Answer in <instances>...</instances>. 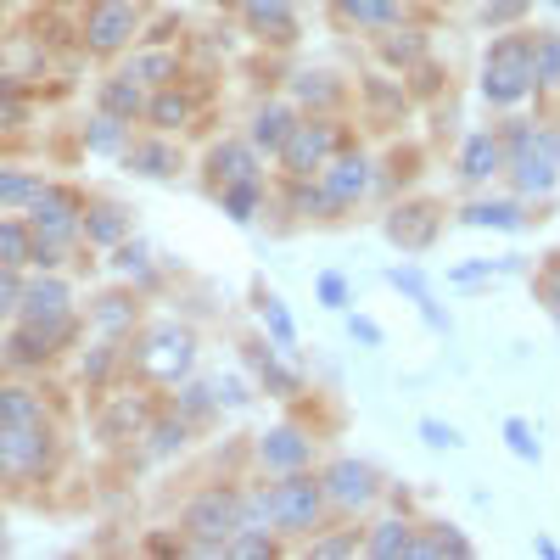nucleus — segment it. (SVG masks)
<instances>
[{
	"label": "nucleus",
	"instance_id": "1",
	"mask_svg": "<svg viewBox=\"0 0 560 560\" xmlns=\"http://www.w3.org/2000/svg\"><path fill=\"white\" fill-rule=\"evenodd\" d=\"M510 152H516V185L521 191H549L560 180V140L549 129H516L510 135Z\"/></svg>",
	"mask_w": 560,
	"mask_h": 560
},
{
	"label": "nucleus",
	"instance_id": "2",
	"mask_svg": "<svg viewBox=\"0 0 560 560\" xmlns=\"http://www.w3.org/2000/svg\"><path fill=\"white\" fill-rule=\"evenodd\" d=\"M185 532H191L208 555H219L241 532V504L230 499V493H202V499H191V510H185Z\"/></svg>",
	"mask_w": 560,
	"mask_h": 560
},
{
	"label": "nucleus",
	"instance_id": "3",
	"mask_svg": "<svg viewBox=\"0 0 560 560\" xmlns=\"http://www.w3.org/2000/svg\"><path fill=\"white\" fill-rule=\"evenodd\" d=\"M527 84H532V51L521 40H499L493 56H488V84H482V96L510 107V101L527 96Z\"/></svg>",
	"mask_w": 560,
	"mask_h": 560
},
{
	"label": "nucleus",
	"instance_id": "4",
	"mask_svg": "<svg viewBox=\"0 0 560 560\" xmlns=\"http://www.w3.org/2000/svg\"><path fill=\"white\" fill-rule=\"evenodd\" d=\"M320 499H325V488L308 482V476H297V471H286V482H280L275 493H264L269 521H280V527H308L314 510H320Z\"/></svg>",
	"mask_w": 560,
	"mask_h": 560
},
{
	"label": "nucleus",
	"instance_id": "5",
	"mask_svg": "<svg viewBox=\"0 0 560 560\" xmlns=\"http://www.w3.org/2000/svg\"><path fill=\"white\" fill-rule=\"evenodd\" d=\"M23 320L34 331H45L51 342H62L68 336V286L62 280H34L23 292Z\"/></svg>",
	"mask_w": 560,
	"mask_h": 560
},
{
	"label": "nucleus",
	"instance_id": "6",
	"mask_svg": "<svg viewBox=\"0 0 560 560\" xmlns=\"http://www.w3.org/2000/svg\"><path fill=\"white\" fill-rule=\"evenodd\" d=\"M140 364H146L157 381H180L185 370H191V336H185L180 325H157V331L146 336V353H140Z\"/></svg>",
	"mask_w": 560,
	"mask_h": 560
},
{
	"label": "nucleus",
	"instance_id": "7",
	"mask_svg": "<svg viewBox=\"0 0 560 560\" xmlns=\"http://www.w3.org/2000/svg\"><path fill=\"white\" fill-rule=\"evenodd\" d=\"M45 465L40 426H0V476H34Z\"/></svg>",
	"mask_w": 560,
	"mask_h": 560
},
{
	"label": "nucleus",
	"instance_id": "8",
	"mask_svg": "<svg viewBox=\"0 0 560 560\" xmlns=\"http://www.w3.org/2000/svg\"><path fill=\"white\" fill-rule=\"evenodd\" d=\"M325 152H331V129L325 124H292V135L280 146V157H286L292 174H314V168L325 163Z\"/></svg>",
	"mask_w": 560,
	"mask_h": 560
},
{
	"label": "nucleus",
	"instance_id": "9",
	"mask_svg": "<svg viewBox=\"0 0 560 560\" xmlns=\"http://www.w3.org/2000/svg\"><path fill=\"white\" fill-rule=\"evenodd\" d=\"M325 493L342 499V504H364L370 493H376V476H370V465L342 460V465H331V476H325Z\"/></svg>",
	"mask_w": 560,
	"mask_h": 560
},
{
	"label": "nucleus",
	"instance_id": "10",
	"mask_svg": "<svg viewBox=\"0 0 560 560\" xmlns=\"http://www.w3.org/2000/svg\"><path fill=\"white\" fill-rule=\"evenodd\" d=\"M34 230L45 241H68L73 236V202L62 191H40L34 196Z\"/></svg>",
	"mask_w": 560,
	"mask_h": 560
},
{
	"label": "nucleus",
	"instance_id": "11",
	"mask_svg": "<svg viewBox=\"0 0 560 560\" xmlns=\"http://www.w3.org/2000/svg\"><path fill=\"white\" fill-rule=\"evenodd\" d=\"M370 191V163L364 157H342V163L325 168V196L331 202H353V196Z\"/></svg>",
	"mask_w": 560,
	"mask_h": 560
},
{
	"label": "nucleus",
	"instance_id": "12",
	"mask_svg": "<svg viewBox=\"0 0 560 560\" xmlns=\"http://www.w3.org/2000/svg\"><path fill=\"white\" fill-rule=\"evenodd\" d=\"M264 465L269 471H303V460H308V437L303 432H292V426H280V432H269L264 437Z\"/></svg>",
	"mask_w": 560,
	"mask_h": 560
},
{
	"label": "nucleus",
	"instance_id": "13",
	"mask_svg": "<svg viewBox=\"0 0 560 560\" xmlns=\"http://www.w3.org/2000/svg\"><path fill=\"white\" fill-rule=\"evenodd\" d=\"M124 34H135V12L118 6V0H107V6L90 17V45H96V51H112V45H124Z\"/></svg>",
	"mask_w": 560,
	"mask_h": 560
},
{
	"label": "nucleus",
	"instance_id": "14",
	"mask_svg": "<svg viewBox=\"0 0 560 560\" xmlns=\"http://www.w3.org/2000/svg\"><path fill=\"white\" fill-rule=\"evenodd\" d=\"M499 140L493 135H471L465 140V152H460V168H465V180H488L493 168H499Z\"/></svg>",
	"mask_w": 560,
	"mask_h": 560
},
{
	"label": "nucleus",
	"instance_id": "15",
	"mask_svg": "<svg viewBox=\"0 0 560 560\" xmlns=\"http://www.w3.org/2000/svg\"><path fill=\"white\" fill-rule=\"evenodd\" d=\"M432 230H437V219L426 208H409V213H398V219L387 224V236L404 241V247H426V241H432Z\"/></svg>",
	"mask_w": 560,
	"mask_h": 560
},
{
	"label": "nucleus",
	"instance_id": "16",
	"mask_svg": "<svg viewBox=\"0 0 560 560\" xmlns=\"http://www.w3.org/2000/svg\"><path fill=\"white\" fill-rule=\"evenodd\" d=\"M0 426H40V404L23 387H0Z\"/></svg>",
	"mask_w": 560,
	"mask_h": 560
},
{
	"label": "nucleus",
	"instance_id": "17",
	"mask_svg": "<svg viewBox=\"0 0 560 560\" xmlns=\"http://www.w3.org/2000/svg\"><path fill=\"white\" fill-rule=\"evenodd\" d=\"M286 135H292V112H286V107H264V112H258V124H252V140H258V146L280 152Z\"/></svg>",
	"mask_w": 560,
	"mask_h": 560
},
{
	"label": "nucleus",
	"instance_id": "18",
	"mask_svg": "<svg viewBox=\"0 0 560 560\" xmlns=\"http://www.w3.org/2000/svg\"><path fill=\"white\" fill-rule=\"evenodd\" d=\"M342 12L353 17V23H370V28H387V23H398V6L392 0H336Z\"/></svg>",
	"mask_w": 560,
	"mask_h": 560
},
{
	"label": "nucleus",
	"instance_id": "19",
	"mask_svg": "<svg viewBox=\"0 0 560 560\" xmlns=\"http://www.w3.org/2000/svg\"><path fill=\"white\" fill-rule=\"evenodd\" d=\"M415 549V538H409L404 521H381L376 538H370V555H409Z\"/></svg>",
	"mask_w": 560,
	"mask_h": 560
},
{
	"label": "nucleus",
	"instance_id": "20",
	"mask_svg": "<svg viewBox=\"0 0 560 560\" xmlns=\"http://www.w3.org/2000/svg\"><path fill=\"white\" fill-rule=\"evenodd\" d=\"M465 224H499V230H516L521 208H516V202H476V208L465 213Z\"/></svg>",
	"mask_w": 560,
	"mask_h": 560
},
{
	"label": "nucleus",
	"instance_id": "21",
	"mask_svg": "<svg viewBox=\"0 0 560 560\" xmlns=\"http://www.w3.org/2000/svg\"><path fill=\"white\" fill-rule=\"evenodd\" d=\"M247 17L258 28H275V34L292 28V6H286V0H247Z\"/></svg>",
	"mask_w": 560,
	"mask_h": 560
},
{
	"label": "nucleus",
	"instance_id": "22",
	"mask_svg": "<svg viewBox=\"0 0 560 560\" xmlns=\"http://www.w3.org/2000/svg\"><path fill=\"white\" fill-rule=\"evenodd\" d=\"M532 79H538V84H555L560 79V34L538 40V51H532Z\"/></svg>",
	"mask_w": 560,
	"mask_h": 560
},
{
	"label": "nucleus",
	"instance_id": "23",
	"mask_svg": "<svg viewBox=\"0 0 560 560\" xmlns=\"http://www.w3.org/2000/svg\"><path fill=\"white\" fill-rule=\"evenodd\" d=\"M252 202H258V180H236L230 191H224V213H230L236 224L252 219Z\"/></svg>",
	"mask_w": 560,
	"mask_h": 560
},
{
	"label": "nucleus",
	"instance_id": "24",
	"mask_svg": "<svg viewBox=\"0 0 560 560\" xmlns=\"http://www.w3.org/2000/svg\"><path fill=\"white\" fill-rule=\"evenodd\" d=\"M23 258H34L28 236L17 230V224H0V264H23Z\"/></svg>",
	"mask_w": 560,
	"mask_h": 560
},
{
	"label": "nucleus",
	"instance_id": "25",
	"mask_svg": "<svg viewBox=\"0 0 560 560\" xmlns=\"http://www.w3.org/2000/svg\"><path fill=\"white\" fill-rule=\"evenodd\" d=\"M264 325H269V331H275V342H280V348H292V342H297V331H292V314L280 308V297H269V303H264Z\"/></svg>",
	"mask_w": 560,
	"mask_h": 560
},
{
	"label": "nucleus",
	"instance_id": "26",
	"mask_svg": "<svg viewBox=\"0 0 560 560\" xmlns=\"http://www.w3.org/2000/svg\"><path fill=\"white\" fill-rule=\"evenodd\" d=\"M213 163H219V174H224L230 185H236V180H252V157L241 152V146H224V152L213 157Z\"/></svg>",
	"mask_w": 560,
	"mask_h": 560
},
{
	"label": "nucleus",
	"instance_id": "27",
	"mask_svg": "<svg viewBox=\"0 0 560 560\" xmlns=\"http://www.w3.org/2000/svg\"><path fill=\"white\" fill-rule=\"evenodd\" d=\"M101 101H107V112H140V90L135 84H107V90H101Z\"/></svg>",
	"mask_w": 560,
	"mask_h": 560
},
{
	"label": "nucleus",
	"instance_id": "28",
	"mask_svg": "<svg viewBox=\"0 0 560 560\" xmlns=\"http://www.w3.org/2000/svg\"><path fill=\"white\" fill-rule=\"evenodd\" d=\"M40 185L28 180V174H0V202H34Z\"/></svg>",
	"mask_w": 560,
	"mask_h": 560
},
{
	"label": "nucleus",
	"instance_id": "29",
	"mask_svg": "<svg viewBox=\"0 0 560 560\" xmlns=\"http://www.w3.org/2000/svg\"><path fill=\"white\" fill-rule=\"evenodd\" d=\"M135 168L140 174H168V168H174V152H168V146H146V152H135Z\"/></svg>",
	"mask_w": 560,
	"mask_h": 560
},
{
	"label": "nucleus",
	"instance_id": "30",
	"mask_svg": "<svg viewBox=\"0 0 560 560\" xmlns=\"http://www.w3.org/2000/svg\"><path fill=\"white\" fill-rule=\"evenodd\" d=\"M118 140L124 135H118V118H112V112L90 124V146H96V152H118Z\"/></svg>",
	"mask_w": 560,
	"mask_h": 560
},
{
	"label": "nucleus",
	"instance_id": "31",
	"mask_svg": "<svg viewBox=\"0 0 560 560\" xmlns=\"http://www.w3.org/2000/svg\"><path fill=\"white\" fill-rule=\"evenodd\" d=\"M504 437H510V448H516L521 460H538V443H532L527 420H504Z\"/></svg>",
	"mask_w": 560,
	"mask_h": 560
},
{
	"label": "nucleus",
	"instance_id": "32",
	"mask_svg": "<svg viewBox=\"0 0 560 560\" xmlns=\"http://www.w3.org/2000/svg\"><path fill=\"white\" fill-rule=\"evenodd\" d=\"M124 236V213H96L90 219V241H118Z\"/></svg>",
	"mask_w": 560,
	"mask_h": 560
},
{
	"label": "nucleus",
	"instance_id": "33",
	"mask_svg": "<svg viewBox=\"0 0 560 560\" xmlns=\"http://www.w3.org/2000/svg\"><path fill=\"white\" fill-rule=\"evenodd\" d=\"M420 437H426L432 448H460V432L443 426V420H420Z\"/></svg>",
	"mask_w": 560,
	"mask_h": 560
},
{
	"label": "nucleus",
	"instance_id": "34",
	"mask_svg": "<svg viewBox=\"0 0 560 560\" xmlns=\"http://www.w3.org/2000/svg\"><path fill=\"white\" fill-rule=\"evenodd\" d=\"M392 286H398V292H409L415 303H432V297H426V280H420L415 269H392Z\"/></svg>",
	"mask_w": 560,
	"mask_h": 560
},
{
	"label": "nucleus",
	"instance_id": "35",
	"mask_svg": "<svg viewBox=\"0 0 560 560\" xmlns=\"http://www.w3.org/2000/svg\"><path fill=\"white\" fill-rule=\"evenodd\" d=\"M320 297H325V308H342V303H348V280H342V275H320Z\"/></svg>",
	"mask_w": 560,
	"mask_h": 560
},
{
	"label": "nucleus",
	"instance_id": "36",
	"mask_svg": "<svg viewBox=\"0 0 560 560\" xmlns=\"http://www.w3.org/2000/svg\"><path fill=\"white\" fill-rule=\"evenodd\" d=\"M140 420H146V409H140V404H118L107 415V432H124V426H140Z\"/></svg>",
	"mask_w": 560,
	"mask_h": 560
},
{
	"label": "nucleus",
	"instance_id": "37",
	"mask_svg": "<svg viewBox=\"0 0 560 560\" xmlns=\"http://www.w3.org/2000/svg\"><path fill=\"white\" fill-rule=\"evenodd\" d=\"M135 73H146V79H168V73H174V62H168V56H140Z\"/></svg>",
	"mask_w": 560,
	"mask_h": 560
},
{
	"label": "nucleus",
	"instance_id": "38",
	"mask_svg": "<svg viewBox=\"0 0 560 560\" xmlns=\"http://www.w3.org/2000/svg\"><path fill=\"white\" fill-rule=\"evenodd\" d=\"M297 96H308V101H331V84L314 79V73H303V79H297Z\"/></svg>",
	"mask_w": 560,
	"mask_h": 560
},
{
	"label": "nucleus",
	"instance_id": "39",
	"mask_svg": "<svg viewBox=\"0 0 560 560\" xmlns=\"http://www.w3.org/2000/svg\"><path fill=\"white\" fill-rule=\"evenodd\" d=\"M112 264L124 269V275H146V252H140V247H124L118 258H112Z\"/></svg>",
	"mask_w": 560,
	"mask_h": 560
},
{
	"label": "nucleus",
	"instance_id": "40",
	"mask_svg": "<svg viewBox=\"0 0 560 560\" xmlns=\"http://www.w3.org/2000/svg\"><path fill=\"white\" fill-rule=\"evenodd\" d=\"M213 398H219V404H241V398H247V392H241V381L219 376V381H213Z\"/></svg>",
	"mask_w": 560,
	"mask_h": 560
},
{
	"label": "nucleus",
	"instance_id": "41",
	"mask_svg": "<svg viewBox=\"0 0 560 560\" xmlns=\"http://www.w3.org/2000/svg\"><path fill=\"white\" fill-rule=\"evenodd\" d=\"M152 112H157V118H163V124H180V118H185V101H180V96H163Z\"/></svg>",
	"mask_w": 560,
	"mask_h": 560
},
{
	"label": "nucleus",
	"instance_id": "42",
	"mask_svg": "<svg viewBox=\"0 0 560 560\" xmlns=\"http://www.w3.org/2000/svg\"><path fill=\"white\" fill-rule=\"evenodd\" d=\"M264 387H275V392H292L297 381L286 376V370H280V364H269V359H264Z\"/></svg>",
	"mask_w": 560,
	"mask_h": 560
},
{
	"label": "nucleus",
	"instance_id": "43",
	"mask_svg": "<svg viewBox=\"0 0 560 560\" xmlns=\"http://www.w3.org/2000/svg\"><path fill=\"white\" fill-rule=\"evenodd\" d=\"M174 443H185V426H157V454H168V448H174Z\"/></svg>",
	"mask_w": 560,
	"mask_h": 560
},
{
	"label": "nucleus",
	"instance_id": "44",
	"mask_svg": "<svg viewBox=\"0 0 560 560\" xmlns=\"http://www.w3.org/2000/svg\"><path fill=\"white\" fill-rule=\"evenodd\" d=\"M521 12V0H493L488 6V23H504V17H516Z\"/></svg>",
	"mask_w": 560,
	"mask_h": 560
},
{
	"label": "nucleus",
	"instance_id": "45",
	"mask_svg": "<svg viewBox=\"0 0 560 560\" xmlns=\"http://www.w3.org/2000/svg\"><path fill=\"white\" fill-rule=\"evenodd\" d=\"M129 320V308L118 303V297H107V308H101V325H124Z\"/></svg>",
	"mask_w": 560,
	"mask_h": 560
},
{
	"label": "nucleus",
	"instance_id": "46",
	"mask_svg": "<svg viewBox=\"0 0 560 560\" xmlns=\"http://www.w3.org/2000/svg\"><path fill=\"white\" fill-rule=\"evenodd\" d=\"M353 336H359V342H370V348H376V342H381V325H376V320H353Z\"/></svg>",
	"mask_w": 560,
	"mask_h": 560
},
{
	"label": "nucleus",
	"instance_id": "47",
	"mask_svg": "<svg viewBox=\"0 0 560 560\" xmlns=\"http://www.w3.org/2000/svg\"><path fill=\"white\" fill-rule=\"evenodd\" d=\"M353 538H325V544H314V555H348Z\"/></svg>",
	"mask_w": 560,
	"mask_h": 560
},
{
	"label": "nucleus",
	"instance_id": "48",
	"mask_svg": "<svg viewBox=\"0 0 560 560\" xmlns=\"http://www.w3.org/2000/svg\"><path fill=\"white\" fill-rule=\"evenodd\" d=\"M387 51H392V56H415V51H420V40H392Z\"/></svg>",
	"mask_w": 560,
	"mask_h": 560
},
{
	"label": "nucleus",
	"instance_id": "49",
	"mask_svg": "<svg viewBox=\"0 0 560 560\" xmlns=\"http://www.w3.org/2000/svg\"><path fill=\"white\" fill-rule=\"evenodd\" d=\"M12 297H17V286L6 275H0V308H12Z\"/></svg>",
	"mask_w": 560,
	"mask_h": 560
},
{
	"label": "nucleus",
	"instance_id": "50",
	"mask_svg": "<svg viewBox=\"0 0 560 560\" xmlns=\"http://www.w3.org/2000/svg\"><path fill=\"white\" fill-rule=\"evenodd\" d=\"M549 297H555V303H560V280H555V286H549Z\"/></svg>",
	"mask_w": 560,
	"mask_h": 560
},
{
	"label": "nucleus",
	"instance_id": "51",
	"mask_svg": "<svg viewBox=\"0 0 560 560\" xmlns=\"http://www.w3.org/2000/svg\"><path fill=\"white\" fill-rule=\"evenodd\" d=\"M0 90H6V79H0Z\"/></svg>",
	"mask_w": 560,
	"mask_h": 560
},
{
	"label": "nucleus",
	"instance_id": "52",
	"mask_svg": "<svg viewBox=\"0 0 560 560\" xmlns=\"http://www.w3.org/2000/svg\"><path fill=\"white\" fill-rule=\"evenodd\" d=\"M555 6H560V0H555Z\"/></svg>",
	"mask_w": 560,
	"mask_h": 560
}]
</instances>
